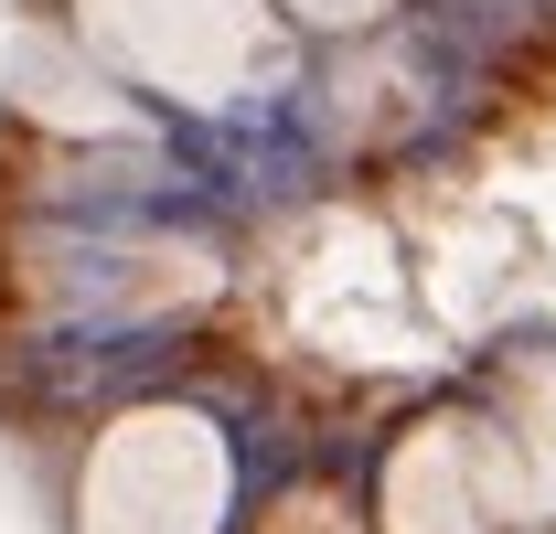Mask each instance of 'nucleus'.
<instances>
[{
    "label": "nucleus",
    "mask_w": 556,
    "mask_h": 534,
    "mask_svg": "<svg viewBox=\"0 0 556 534\" xmlns=\"http://www.w3.org/2000/svg\"><path fill=\"white\" fill-rule=\"evenodd\" d=\"M75 43L172 107H247L278 86V0H75Z\"/></svg>",
    "instance_id": "nucleus-1"
},
{
    "label": "nucleus",
    "mask_w": 556,
    "mask_h": 534,
    "mask_svg": "<svg viewBox=\"0 0 556 534\" xmlns=\"http://www.w3.org/2000/svg\"><path fill=\"white\" fill-rule=\"evenodd\" d=\"M236 513V449L204 406H118L86 470H75V534H225Z\"/></svg>",
    "instance_id": "nucleus-2"
},
{
    "label": "nucleus",
    "mask_w": 556,
    "mask_h": 534,
    "mask_svg": "<svg viewBox=\"0 0 556 534\" xmlns=\"http://www.w3.org/2000/svg\"><path fill=\"white\" fill-rule=\"evenodd\" d=\"M525 524L492 417H417L375 481V534H503Z\"/></svg>",
    "instance_id": "nucleus-3"
},
{
    "label": "nucleus",
    "mask_w": 556,
    "mask_h": 534,
    "mask_svg": "<svg viewBox=\"0 0 556 534\" xmlns=\"http://www.w3.org/2000/svg\"><path fill=\"white\" fill-rule=\"evenodd\" d=\"M11 107L43 118V129H75V139H118L129 129L118 75L97 65L86 43H54V33H22V43H11Z\"/></svg>",
    "instance_id": "nucleus-4"
},
{
    "label": "nucleus",
    "mask_w": 556,
    "mask_h": 534,
    "mask_svg": "<svg viewBox=\"0 0 556 534\" xmlns=\"http://www.w3.org/2000/svg\"><path fill=\"white\" fill-rule=\"evenodd\" d=\"M492 428H503V460H514V503L556 513V364H525Z\"/></svg>",
    "instance_id": "nucleus-5"
},
{
    "label": "nucleus",
    "mask_w": 556,
    "mask_h": 534,
    "mask_svg": "<svg viewBox=\"0 0 556 534\" xmlns=\"http://www.w3.org/2000/svg\"><path fill=\"white\" fill-rule=\"evenodd\" d=\"M289 22H311V33H364V22H386L396 0H278Z\"/></svg>",
    "instance_id": "nucleus-6"
},
{
    "label": "nucleus",
    "mask_w": 556,
    "mask_h": 534,
    "mask_svg": "<svg viewBox=\"0 0 556 534\" xmlns=\"http://www.w3.org/2000/svg\"><path fill=\"white\" fill-rule=\"evenodd\" d=\"M278 534H343V524H332V503H289V513H278Z\"/></svg>",
    "instance_id": "nucleus-7"
}]
</instances>
